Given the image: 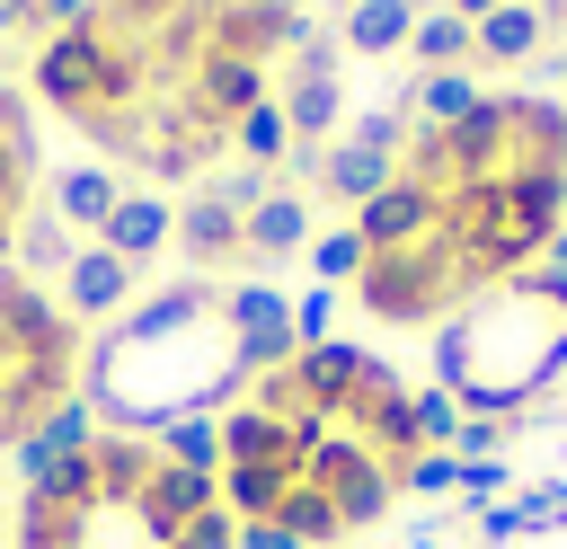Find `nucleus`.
Here are the masks:
<instances>
[{
    "mask_svg": "<svg viewBox=\"0 0 567 549\" xmlns=\"http://www.w3.org/2000/svg\"><path fill=\"white\" fill-rule=\"evenodd\" d=\"M230 151H239L248 168H284V159H292V124H284V106H275V97L248 106V115L230 124Z\"/></svg>",
    "mask_w": 567,
    "mask_h": 549,
    "instance_id": "nucleus-18",
    "label": "nucleus"
},
{
    "mask_svg": "<svg viewBox=\"0 0 567 549\" xmlns=\"http://www.w3.org/2000/svg\"><path fill=\"white\" fill-rule=\"evenodd\" d=\"M301 27H310V18H301L292 0H213V9H204V53H248V62L275 71Z\"/></svg>",
    "mask_w": 567,
    "mask_h": 549,
    "instance_id": "nucleus-5",
    "label": "nucleus"
},
{
    "mask_svg": "<svg viewBox=\"0 0 567 549\" xmlns=\"http://www.w3.org/2000/svg\"><path fill=\"white\" fill-rule=\"evenodd\" d=\"M204 195H221V204L248 221V213L275 195V168H248V159H230V168H204Z\"/></svg>",
    "mask_w": 567,
    "mask_h": 549,
    "instance_id": "nucleus-19",
    "label": "nucleus"
},
{
    "mask_svg": "<svg viewBox=\"0 0 567 549\" xmlns=\"http://www.w3.org/2000/svg\"><path fill=\"white\" fill-rule=\"evenodd\" d=\"M275 106H284L292 142H310V151L346 133V80H337V71H284V97H275Z\"/></svg>",
    "mask_w": 567,
    "mask_h": 549,
    "instance_id": "nucleus-10",
    "label": "nucleus"
},
{
    "mask_svg": "<svg viewBox=\"0 0 567 549\" xmlns=\"http://www.w3.org/2000/svg\"><path fill=\"white\" fill-rule=\"evenodd\" d=\"M35 27H44V35H71V27H97V0H35Z\"/></svg>",
    "mask_w": 567,
    "mask_h": 549,
    "instance_id": "nucleus-22",
    "label": "nucleus"
},
{
    "mask_svg": "<svg viewBox=\"0 0 567 549\" xmlns=\"http://www.w3.org/2000/svg\"><path fill=\"white\" fill-rule=\"evenodd\" d=\"M354 230H363V257H381V248H425V239L443 230V186H425V177H390V186L354 213Z\"/></svg>",
    "mask_w": 567,
    "mask_h": 549,
    "instance_id": "nucleus-7",
    "label": "nucleus"
},
{
    "mask_svg": "<svg viewBox=\"0 0 567 549\" xmlns=\"http://www.w3.org/2000/svg\"><path fill=\"white\" fill-rule=\"evenodd\" d=\"M310 266H319V283H354V274H363V230H354V221L319 230V239H310Z\"/></svg>",
    "mask_w": 567,
    "mask_h": 549,
    "instance_id": "nucleus-20",
    "label": "nucleus"
},
{
    "mask_svg": "<svg viewBox=\"0 0 567 549\" xmlns=\"http://www.w3.org/2000/svg\"><path fill=\"white\" fill-rule=\"evenodd\" d=\"M275 97V71L266 62H248V53H195V71H186V115L204 124V133H230L248 106H266Z\"/></svg>",
    "mask_w": 567,
    "mask_h": 549,
    "instance_id": "nucleus-4",
    "label": "nucleus"
},
{
    "mask_svg": "<svg viewBox=\"0 0 567 549\" xmlns=\"http://www.w3.org/2000/svg\"><path fill=\"white\" fill-rule=\"evenodd\" d=\"M168 248H186L204 274H213V266H248V230H239V213H230L221 195H204V186L177 204V239H168Z\"/></svg>",
    "mask_w": 567,
    "mask_h": 549,
    "instance_id": "nucleus-9",
    "label": "nucleus"
},
{
    "mask_svg": "<svg viewBox=\"0 0 567 549\" xmlns=\"http://www.w3.org/2000/svg\"><path fill=\"white\" fill-rule=\"evenodd\" d=\"M408 53H416V71H478V27L425 0V9H416V35H408Z\"/></svg>",
    "mask_w": 567,
    "mask_h": 549,
    "instance_id": "nucleus-16",
    "label": "nucleus"
},
{
    "mask_svg": "<svg viewBox=\"0 0 567 549\" xmlns=\"http://www.w3.org/2000/svg\"><path fill=\"white\" fill-rule=\"evenodd\" d=\"M168 239H177V204H159L151 186H124V195H115V213H106V230H97V248H115L133 274H142Z\"/></svg>",
    "mask_w": 567,
    "mask_h": 549,
    "instance_id": "nucleus-8",
    "label": "nucleus"
},
{
    "mask_svg": "<svg viewBox=\"0 0 567 549\" xmlns=\"http://www.w3.org/2000/svg\"><path fill=\"white\" fill-rule=\"evenodd\" d=\"M27 27H35V0H0V44L27 35Z\"/></svg>",
    "mask_w": 567,
    "mask_h": 549,
    "instance_id": "nucleus-24",
    "label": "nucleus"
},
{
    "mask_svg": "<svg viewBox=\"0 0 567 549\" xmlns=\"http://www.w3.org/2000/svg\"><path fill=\"white\" fill-rule=\"evenodd\" d=\"M239 230H248V266H284V257H301V248L319 239V230H310V195H301V186H275Z\"/></svg>",
    "mask_w": 567,
    "mask_h": 549,
    "instance_id": "nucleus-11",
    "label": "nucleus"
},
{
    "mask_svg": "<svg viewBox=\"0 0 567 549\" xmlns=\"http://www.w3.org/2000/svg\"><path fill=\"white\" fill-rule=\"evenodd\" d=\"M9 549H239L221 478L168 460L159 434L97 425L80 452L18 478Z\"/></svg>",
    "mask_w": 567,
    "mask_h": 549,
    "instance_id": "nucleus-1",
    "label": "nucleus"
},
{
    "mask_svg": "<svg viewBox=\"0 0 567 549\" xmlns=\"http://www.w3.org/2000/svg\"><path fill=\"white\" fill-rule=\"evenodd\" d=\"M478 97H487V89H478V71H416V80H408V106H399V115H408L416 133H452V124H461V115H470Z\"/></svg>",
    "mask_w": 567,
    "mask_h": 549,
    "instance_id": "nucleus-13",
    "label": "nucleus"
},
{
    "mask_svg": "<svg viewBox=\"0 0 567 549\" xmlns=\"http://www.w3.org/2000/svg\"><path fill=\"white\" fill-rule=\"evenodd\" d=\"M416 9H425V0H346V9H337V44L363 53V62H372V53H408Z\"/></svg>",
    "mask_w": 567,
    "mask_h": 549,
    "instance_id": "nucleus-12",
    "label": "nucleus"
},
{
    "mask_svg": "<svg viewBox=\"0 0 567 549\" xmlns=\"http://www.w3.org/2000/svg\"><path fill=\"white\" fill-rule=\"evenodd\" d=\"M558 372H567V274L549 266L487 283L434 328V390H452V407L478 425L523 416Z\"/></svg>",
    "mask_w": 567,
    "mask_h": 549,
    "instance_id": "nucleus-2",
    "label": "nucleus"
},
{
    "mask_svg": "<svg viewBox=\"0 0 567 549\" xmlns=\"http://www.w3.org/2000/svg\"><path fill=\"white\" fill-rule=\"evenodd\" d=\"M540 44H549V27H540V9H532V0H505L496 18H478V71L540 62Z\"/></svg>",
    "mask_w": 567,
    "mask_h": 549,
    "instance_id": "nucleus-14",
    "label": "nucleus"
},
{
    "mask_svg": "<svg viewBox=\"0 0 567 549\" xmlns=\"http://www.w3.org/2000/svg\"><path fill=\"white\" fill-rule=\"evenodd\" d=\"M434 9H452V18H470V27H478V18H496L505 0H434Z\"/></svg>",
    "mask_w": 567,
    "mask_h": 549,
    "instance_id": "nucleus-25",
    "label": "nucleus"
},
{
    "mask_svg": "<svg viewBox=\"0 0 567 549\" xmlns=\"http://www.w3.org/2000/svg\"><path fill=\"white\" fill-rule=\"evenodd\" d=\"M27 186H35V133H27V106L0 97V204L27 213Z\"/></svg>",
    "mask_w": 567,
    "mask_h": 549,
    "instance_id": "nucleus-17",
    "label": "nucleus"
},
{
    "mask_svg": "<svg viewBox=\"0 0 567 549\" xmlns=\"http://www.w3.org/2000/svg\"><path fill=\"white\" fill-rule=\"evenodd\" d=\"M106 9H115L124 27H168V9H177V0H106Z\"/></svg>",
    "mask_w": 567,
    "mask_h": 549,
    "instance_id": "nucleus-23",
    "label": "nucleus"
},
{
    "mask_svg": "<svg viewBox=\"0 0 567 549\" xmlns=\"http://www.w3.org/2000/svg\"><path fill=\"white\" fill-rule=\"evenodd\" d=\"M106 27H71V35H44V53H35V97L44 106H62L71 124H89L97 106H106Z\"/></svg>",
    "mask_w": 567,
    "mask_h": 549,
    "instance_id": "nucleus-3",
    "label": "nucleus"
},
{
    "mask_svg": "<svg viewBox=\"0 0 567 549\" xmlns=\"http://www.w3.org/2000/svg\"><path fill=\"white\" fill-rule=\"evenodd\" d=\"M9 239H18V213H9V204H0V257H9Z\"/></svg>",
    "mask_w": 567,
    "mask_h": 549,
    "instance_id": "nucleus-26",
    "label": "nucleus"
},
{
    "mask_svg": "<svg viewBox=\"0 0 567 549\" xmlns=\"http://www.w3.org/2000/svg\"><path fill=\"white\" fill-rule=\"evenodd\" d=\"M115 195H124V177H115V168H62V177H53V221H62V230H80V239H97V230H106V213H115Z\"/></svg>",
    "mask_w": 567,
    "mask_h": 549,
    "instance_id": "nucleus-15",
    "label": "nucleus"
},
{
    "mask_svg": "<svg viewBox=\"0 0 567 549\" xmlns=\"http://www.w3.org/2000/svg\"><path fill=\"white\" fill-rule=\"evenodd\" d=\"M292 328H301V345H319V336L337 328V283H310V292L292 301Z\"/></svg>",
    "mask_w": 567,
    "mask_h": 549,
    "instance_id": "nucleus-21",
    "label": "nucleus"
},
{
    "mask_svg": "<svg viewBox=\"0 0 567 549\" xmlns=\"http://www.w3.org/2000/svg\"><path fill=\"white\" fill-rule=\"evenodd\" d=\"M133 283H142V274H133V266H124L115 248L80 239V248H71V266L53 274V301H62V310H71L80 328H115V319L133 310Z\"/></svg>",
    "mask_w": 567,
    "mask_h": 549,
    "instance_id": "nucleus-6",
    "label": "nucleus"
}]
</instances>
